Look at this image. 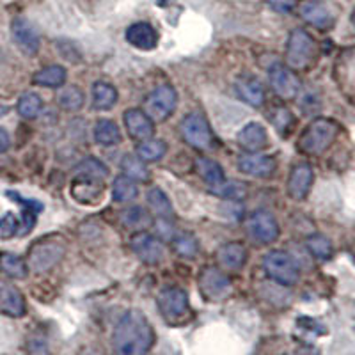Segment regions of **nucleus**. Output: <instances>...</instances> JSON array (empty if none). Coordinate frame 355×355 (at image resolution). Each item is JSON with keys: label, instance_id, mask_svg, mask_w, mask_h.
Listing matches in <instances>:
<instances>
[{"label": "nucleus", "instance_id": "22", "mask_svg": "<svg viewBox=\"0 0 355 355\" xmlns=\"http://www.w3.org/2000/svg\"><path fill=\"white\" fill-rule=\"evenodd\" d=\"M234 89L239 96L242 98L245 103L252 107H261L263 101H265V87H263L261 82L254 77H242L236 80Z\"/></svg>", "mask_w": 355, "mask_h": 355}, {"label": "nucleus", "instance_id": "27", "mask_svg": "<svg viewBox=\"0 0 355 355\" xmlns=\"http://www.w3.org/2000/svg\"><path fill=\"white\" fill-rule=\"evenodd\" d=\"M94 139L101 146H116L121 142V132L110 119H100L94 126Z\"/></svg>", "mask_w": 355, "mask_h": 355}, {"label": "nucleus", "instance_id": "6", "mask_svg": "<svg viewBox=\"0 0 355 355\" xmlns=\"http://www.w3.org/2000/svg\"><path fill=\"white\" fill-rule=\"evenodd\" d=\"M64 252L66 247L62 245L59 240H41V242H37L36 245L31 249V252H28L27 266L31 270L41 274V272L50 270L52 266H55L57 263L61 261Z\"/></svg>", "mask_w": 355, "mask_h": 355}, {"label": "nucleus", "instance_id": "4", "mask_svg": "<svg viewBox=\"0 0 355 355\" xmlns=\"http://www.w3.org/2000/svg\"><path fill=\"white\" fill-rule=\"evenodd\" d=\"M316 55V43L304 28H295L286 46V62L291 69H304Z\"/></svg>", "mask_w": 355, "mask_h": 355}, {"label": "nucleus", "instance_id": "42", "mask_svg": "<svg viewBox=\"0 0 355 355\" xmlns=\"http://www.w3.org/2000/svg\"><path fill=\"white\" fill-rule=\"evenodd\" d=\"M299 325L302 329H306V331L315 332V334H325L327 332V329L323 327L322 323H318L313 318H299Z\"/></svg>", "mask_w": 355, "mask_h": 355}, {"label": "nucleus", "instance_id": "35", "mask_svg": "<svg viewBox=\"0 0 355 355\" xmlns=\"http://www.w3.org/2000/svg\"><path fill=\"white\" fill-rule=\"evenodd\" d=\"M77 174L80 178H89V180L101 182V180H105L109 176V169L100 160H96V158H85L84 162L78 164Z\"/></svg>", "mask_w": 355, "mask_h": 355}, {"label": "nucleus", "instance_id": "14", "mask_svg": "<svg viewBox=\"0 0 355 355\" xmlns=\"http://www.w3.org/2000/svg\"><path fill=\"white\" fill-rule=\"evenodd\" d=\"M27 306L21 291L8 281H0V313L11 318H20L25 315Z\"/></svg>", "mask_w": 355, "mask_h": 355}, {"label": "nucleus", "instance_id": "20", "mask_svg": "<svg viewBox=\"0 0 355 355\" xmlns=\"http://www.w3.org/2000/svg\"><path fill=\"white\" fill-rule=\"evenodd\" d=\"M217 261L227 270H240L247 261V249L240 242H230L218 249Z\"/></svg>", "mask_w": 355, "mask_h": 355}, {"label": "nucleus", "instance_id": "23", "mask_svg": "<svg viewBox=\"0 0 355 355\" xmlns=\"http://www.w3.org/2000/svg\"><path fill=\"white\" fill-rule=\"evenodd\" d=\"M73 198L78 202H85V205H94L101 199L103 194V187L96 180H89V178H77L71 185Z\"/></svg>", "mask_w": 355, "mask_h": 355}, {"label": "nucleus", "instance_id": "9", "mask_svg": "<svg viewBox=\"0 0 355 355\" xmlns=\"http://www.w3.org/2000/svg\"><path fill=\"white\" fill-rule=\"evenodd\" d=\"M182 133L183 139L198 150H208L214 144V133H211L205 117L199 116V114H189L183 119Z\"/></svg>", "mask_w": 355, "mask_h": 355}, {"label": "nucleus", "instance_id": "24", "mask_svg": "<svg viewBox=\"0 0 355 355\" xmlns=\"http://www.w3.org/2000/svg\"><path fill=\"white\" fill-rule=\"evenodd\" d=\"M33 80L34 84L41 85V87H49V89L61 87V85L66 82V69L59 64L46 66V68L34 73Z\"/></svg>", "mask_w": 355, "mask_h": 355}, {"label": "nucleus", "instance_id": "11", "mask_svg": "<svg viewBox=\"0 0 355 355\" xmlns=\"http://www.w3.org/2000/svg\"><path fill=\"white\" fill-rule=\"evenodd\" d=\"M268 80H270L274 93L281 100H293L300 91V80L295 75L293 69L283 64H274L268 71Z\"/></svg>", "mask_w": 355, "mask_h": 355}, {"label": "nucleus", "instance_id": "44", "mask_svg": "<svg viewBox=\"0 0 355 355\" xmlns=\"http://www.w3.org/2000/svg\"><path fill=\"white\" fill-rule=\"evenodd\" d=\"M28 350H31V355H49V348L43 339H33L28 345Z\"/></svg>", "mask_w": 355, "mask_h": 355}, {"label": "nucleus", "instance_id": "18", "mask_svg": "<svg viewBox=\"0 0 355 355\" xmlns=\"http://www.w3.org/2000/svg\"><path fill=\"white\" fill-rule=\"evenodd\" d=\"M126 41L139 50H153L158 44V33L153 25L137 21L126 28Z\"/></svg>", "mask_w": 355, "mask_h": 355}, {"label": "nucleus", "instance_id": "36", "mask_svg": "<svg viewBox=\"0 0 355 355\" xmlns=\"http://www.w3.org/2000/svg\"><path fill=\"white\" fill-rule=\"evenodd\" d=\"M18 114H20L24 119H34V117L40 116V112L43 110V100L37 96L36 93H25L24 96L18 100Z\"/></svg>", "mask_w": 355, "mask_h": 355}, {"label": "nucleus", "instance_id": "29", "mask_svg": "<svg viewBox=\"0 0 355 355\" xmlns=\"http://www.w3.org/2000/svg\"><path fill=\"white\" fill-rule=\"evenodd\" d=\"M121 218L126 227L135 231H142L151 224V214L144 210L142 206H130V208L123 211Z\"/></svg>", "mask_w": 355, "mask_h": 355}, {"label": "nucleus", "instance_id": "1", "mask_svg": "<svg viewBox=\"0 0 355 355\" xmlns=\"http://www.w3.org/2000/svg\"><path fill=\"white\" fill-rule=\"evenodd\" d=\"M153 327L137 309L123 315L112 334V347L116 355H148L153 347Z\"/></svg>", "mask_w": 355, "mask_h": 355}, {"label": "nucleus", "instance_id": "15", "mask_svg": "<svg viewBox=\"0 0 355 355\" xmlns=\"http://www.w3.org/2000/svg\"><path fill=\"white\" fill-rule=\"evenodd\" d=\"M315 180V173L309 164H299L295 166L290 173V180H288V194L295 201H302L309 194L311 185Z\"/></svg>", "mask_w": 355, "mask_h": 355}, {"label": "nucleus", "instance_id": "7", "mask_svg": "<svg viewBox=\"0 0 355 355\" xmlns=\"http://www.w3.org/2000/svg\"><path fill=\"white\" fill-rule=\"evenodd\" d=\"M245 230L250 239L256 243H261V245L274 243L279 236L277 220H275L274 215L265 210L254 211L250 215L245 224Z\"/></svg>", "mask_w": 355, "mask_h": 355}, {"label": "nucleus", "instance_id": "25", "mask_svg": "<svg viewBox=\"0 0 355 355\" xmlns=\"http://www.w3.org/2000/svg\"><path fill=\"white\" fill-rule=\"evenodd\" d=\"M196 171H198L199 176L205 180L210 187L220 185L222 182H226V176H224V171L218 166L217 162L211 160V158L199 157L196 160Z\"/></svg>", "mask_w": 355, "mask_h": 355}, {"label": "nucleus", "instance_id": "46", "mask_svg": "<svg viewBox=\"0 0 355 355\" xmlns=\"http://www.w3.org/2000/svg\"><path fill=\"white\" fill-rule=\"evenodd\" d=\"M4 114H8V107L0 105V116H4Z\"/></svg>", "mask_w": 355, "mask_h": 355}, {"label": "nucleus", "instance_id": "3", "mask_svg": "<svg viewBox=\"0 0 355 355\" xmlns=\"http://www.w3.org/2000/svg\"><path fill=\"white\" fill-rule=\"evenodd\" d=\"M263 270L268 277L274 279L275 283L283 286H293L300 277L299 265L284 250H272L263 258Z\"/></svg>", "mask_w": 355, "mask_h": 355}, {"label": "nucleus", "instance_id": "34", "mask_svg": "<svg viewBox=\"0 0 355 355\" xmlns=\"http://www.w3.org/2000/svg\"><path fill=\"white\" fill-rule=\"evenodd\" d=\"M59 105L64 110H69V112H75V110H80L82 105H84V93L82 89L77 87V85H66L59 93Z\"/></svg>", "mask_w": 355, "mask_h": 355}, {"label": "nucleus", "instance_id": "28", "mask_svg": "<svg viewBox=\"0 0 355 355\" xmlns=\"http://www.w3.org/2000/svg\"><path fill=\"white\" fill-rule=\"evenodd\" d=\"M137 194H139L137 183L133 182L132 178L121 174V176H117L116 180H114L112 198L116 202H130L137 198Z\"/></svg>", "mask_w": 355, "mask_h": 355}, {"label": "nucleus", "instance_id": "45", "mask_svg": "<svg viewBox=\"0 0 355 355\" xmlns=\"http://www.w3.org/2000/svg\"><path fill=\"white\" fill-rule=\"evenodd\" d=\"M11 146V139H9V133L4 128H0V153H6Z\"/></svg>", "mask_w": 355, "mask_h": 355}, {"label": "nucleus", "instance_id": "38", "mask_svg": "<svg viewBox=\"0 0 355 355\" xmlns=\"http://www.w3.org/2000/svg\"><path fill=\"white\" fill-rule=\"evenodd\" d=\"M306 245L307 249H309L311 254L315 256L316 259H322V261L331 258L332 252H334L332 242L327 236H323V234H311L309 239H307Z\"/></svg>", "mask_w": 355, "mask_h": 355}, {"label": "nucleus", "instance_id": "2", "mask_svg": "<svg viewBox=\"0 0 355 355\" xmlns=\"http://www.w3.org/2000/svg\"><path fill=\"white\" fill-rule=\"evenodd\" d=\"M339 133L338 123L327 117H316L302 132L299 141V150L307 155H322L327 151Z\"/></svg>", "mask_w": 355, "mask_h": 355}, {"label": "nucleus", "instance_id": "30", "mask_svg": "<svg viewBox=\"0 0 355 355\" xmlns=\"http://www.w3.org/2000/svg\"><path fill=\"white\" fill-rule=\"evenodd\" d=\"M121 169L125 176L132 178L133 182H148L150 180V171L144 166V160L137 157V155H126L121 160Z\"/></svg>", "mask_w": 355, "mask_h": 355}, {"label": "nucleus", "instance_id": "47", "mask_svg": "<svg viewBox=\"0 0 355 355\" xmlns=\"http://www.w3.org/2000/svg\"><path fill=\"white\" fill-rule=\"evenodd\" d=\"M352 21H354V25H355V11H354V15H352Z\"/></svg>", "mask_w": 355, "mask_h": 355}, {"label": "nucleus", "instance_id": "41", "mask_svg": "<svg viewBox=\"0 0 355 355\" xmlns=\"http://www.w3.org/2000/svg\"><path fill=\"white\" fill-rule=\"evenodd\" d=\"M293 123H295L293 116H291L286 109H277V114H275V117H274V125L279 132L286 133L288 130L293 126Z\"/></svg>", "mask_w": 355, "mask_h": 355}, {"label": "nucleus", "instance_id": "17", "mask_svg": "<svg viewBox=\"0 0 355 355\" xmlns=\"http://www.w3.org/2000/svg\"><path fill=\"white\" fill-rule=\"evenodd\" d=\"M239 169L247 176L268 178L275 171V160L268 155L245 153L239 158Z\"/></svg>", "mask_w": 355, "mask_h": 355}, {"label": "nucleus", "instance_id": "39", "mask_svg": "<svg viewBox=\"0 0 355 355\" xmlns=\"http://www.w3.org/2000/svg\"><path fill=\"white\" fill-rule=\"evenodd\" d=\"M173 245H174V250H176V254H180L182 258H194L199 250L198 240H196L194 234H189V233L178 234L176 239H174Z\"/></svg>", "mask_w": 355, "mask_h": 355}, {"label": "nucleus", "instance_id": "21", "mask_svg": "<svg viewBox=\"0 0 355 355\" xmlns=\"http://www.w3.org/2000/svg\"><path fill=\"white\" fill-rule=\"evenodd\" d=\"M239 144L242 146L243 150L247 151H259L266 146V130L265 126L259 125V123L252 121L247 123L242 130H240L239 137H236Z\"/></svg>", "mask_w": 355, "mask_h": 355}, {"label": "nucleus", "instance_id": "19", "mask_svg": "<svg viewBox=\"0 0 355 355\" xmlns=\"http://www.w3.org/2000/svg\"><path fill=\"white\" fill-rule=\"evenodd\" d=\"M300 17L316 28H331L334 24V17L329 8L320 0H307L300 6Z\"/></svg>", "mask_w": 355, "mask_h": 355}, {"label": "nucleus", "instance_id": "12", "mask_svg": "<svg viewBox=\"0 0 355 355\" xmlns=\"http://www.w3.org/2000/svg\"><path fill=\"white\" fill-rule=\"evenodd\" d=\"M130 245L135 256L146 265H157L164 258V243L155 234L146 233V231H137L133 234Z\"/></svg>", "mask_w": 355, "mask_h": 355}, {"label": "nucleus", "instance_id": "8", "mask_svg": "<svg viewBox=\"0 0 355 355\" xmlns=\"http://www.w3.org/2000/svg\"><path fill=\"white\" fill-rule=\"evenodd\" d=\"M176 91L171 85H160L146 100V114L151 117V121H166L176 109Z\"/></svg>", "mask_w": 355, "mask_h": 355}, {"label": "nucleus", "instance_id": "37", "mask_svg": "<svg viewBox=\"0 0 355 355\" xmlns=\"http://www.w3.org/2000/svg\"><path fill=\"white\" fill-rule=\"evenodd\" d=\"M211 194L218 196V198L231 199V201H236V199H243L247 196V185L240 182H222L220 185L210 187Z\"/></svg>", "mask_w": 355, "mask_h": 355}, {"label": "nucleus", "instance_id": "32", "mask_svg": "<svg viewBox=\"0 0 355 355\" xmlns=\"http://www.w3.org/2000/svg\"><path fill=\"white\" fill-rule=\"evenodd\" d=\"M148 206L155 215L160 218H167L173 215V205H171L169 198H167L160 189H151L148 192Z\"/></svg>", "mask_w": 355, "mask_h": 355}, {"label": "nucleus", "instance_id": "40", "mask_svg": "<svg viewBox=\"0 0 355 355\" xmlns=\"http://www.w3.org/2000/svg\"><path fill=\"white\" fill-rule=\"evenodd\" d=\"M20 222L12 214H6L4 217H0V239L8 240L18 233Z\"/></svg>", "mask_w": 355, "mask_h": 355}, {"label": "nucleus", "instance_id": "43", "mask_svg": "<svg viewBox=\"0 0 355 355\" xmlns=\"http://www.w3.org/2000/svg\"><path fill=\"white\" fill-rule=\"evenodd\" d=\"M266 2L277 12H290L295 8V0H266Z\"/></svg>", "mask_w": 355, "mask_h": 355}, {"label": "nucleus", "instance_id": "33", "mask_svg": "<svg viewBox=\"0 0 355 355\" xmlns=\"http://www.w3.org/2000/svg\"><path fill=\"white\" fill-rule=\"evenodd\" d=\"M0 268H2V272H4L6 275H9V277L12 279L27 277L28 272L27 263H25L20 256L8 254V252L0 256Z\"/></svg>", "mask_w": 355, "mask_h": 355}, {"label": "nucleus", "instance_id": "10", "mask_svg": "<svg viewBox=\"0 0 355 355\" xmlns=\"http://www.w3.org/2000/svg\"><path fill=\"white\" fill-rule=\"evenodd\" d=\"M199 290L205 295V299L220 302L230 297L231 281L218 268H205L199 275Z\"/></svg>", "mask_w": 355, "mask_h": 355}, {"label": "nucleus", "instance_id": "16", "mask_svg": "<svg viewBox=\"0 0 355 355\" xmlns=\"http://www.w3.org/2000/svg\"><path fill=\"white\" fill-rule=\"evenodd\" d=\"M125 126L126 132L135 141H146L151 139L155 133V126L151 117L139 109H130L125 112Z\"/></svg>", "mask_w": 355, "mask_h": 355}, {"label": "nucleus", "instance_id": "5", "mask_svg": "<svg viewBox=\"0 0 355 355\" xmlns=\"http://www.w3.org/2000/svg\"><path fill=\"white\" fill-rule=\"evenodd\" d=\"M158 309L169 323L176 325L190 318L189 295L178 286L164 288L158 295Z\"/></svg>", "mask_w": 355, "mask_h": 355}, {"label": "nucleus", "instance_id": "13", "mask_svg": "<svg viewBox=\"0 0 355 355\" xmlns=\"http://www.w3.org/2000/svg\"><path fill=\"white\" fill-rule=\"evenodd\" d=\"M11 34L12 40L17 43L18 49L28 57H34L37 52H40L41 46V40L37 31L34 28V25L31 24L25 18H15L11 24Z\"/></svg>", "mask_w": 355, "mask_h": 355}, {"label": "nucleus", "instance_id": "31", "mask_svg": "<svg viewBox=\"0 0 355 355\" xmlns=\"http://www.w3.org/2000/svg\"><path fill=\"white\" fill-rule=\"evenodd\" d=\"M137 157L144 162H157L160 160L167 151V146L164 141H158V139H146L141 141V144H137Z\"/></svg>", "mask_w": 355, "mask_h": 355}, {"label": "nucleus", "instance_id": "26", "mask_svg": "<svg viewBox=\"0 0 355 355\" xmlns=\"http://www.w3.org/2000/svg\"><path fill=\"white\" fill-rule=\"evenodd\" d=\"M117 91L109 82H96L93 85V107L96 110H109L116 105Z\"/></svg>", "mask_w": 355, "mask_h": 355}]
</instances>
